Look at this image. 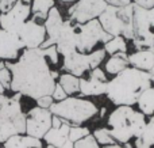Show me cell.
<instances>
[{"label": "cell", "instance_id": "obj_23", "mask_svg": "<svg viewBox=\"0 0 154 148\" xmlns=\"http://www.w3.org/2000/svg\"><path fill=\"white\" fill-rule=\"evenodd\" d=\"M135 106L146 117L154 116V86H150L139 95Z\"/></svg>", "mask_w": 154, "mask_h": 148}, {"label": "cell", "instance_id": "obj_25", "mask_svg": "<svg viewBox=\"0 0 154 148\" xmlns=\"http://www.w3.org/2000/svg\"><path fill=\"white\" fill-rule=\"evenodd\" d=\"M107 56L116 53H127L128 52V41L122 35H115L111 37L106 43L103 45Z\"/></svg>", "mask_w": 154, "mask_h": 148}, {"label": "cell", "instance_id": "obj_8", "mask_svg": "<svg viewBox=\"0 0 154 148\" xmlns=\"http://www.w3.org/2000/svg\"><path fill=\"white\" fill-rule=\"evenodd\" d=\"M77 31V50L89 53L96 48L103 46L111 35L103 29L99 19H92L85 23H76Z\"/></svg>", "mask_w": 154, "mask_h": 148}, {"label": "cell", "instance_id": "obj_32", "mask_svg": "<svg viewBox=\"0 0 154 148\" xmlns=\"http://www.w3.org/2000/svg\"><path fill=\"white\" fill-rule=\"evenodd\" d=\"M35 102H37V106H39V108L50 109V106L54 103V99H53L51 95H43V97L35 99Z\"/></svg>", "mask_w": 154, "mask_h": 148}, {"label": "cell", "instance_id": "obj_31", "mask_svg": "<svg viewBox=\"0 0 154 148\" xmlns=\"http://www.w3.org/2000/svg\"><path fill=\"white\" fill-rule=\"evenodd\" d=\"M51 97H53L54 102H57V101H62V99H65V98L68 97V94L64 91V88L61 87V84H60L58 82L56 83V87H54V90H53Z\"/></svg>", "mask_w": 154, "mask_h": 148}, {"label": "cell", "instance_id": "obj_28", "mask_svg": "<svg viewBox=\"0 0 154 148\" xmlns=\"http://www.w3.org/2000/svg\"><path fill=\"white\" fill-rule=\"evenodd\" d=\"M11 80H12L11 71L7 68L4 60H0V84H2L5 90H10L11 88Z\"/></svg>", "mask_w": 154, "mask_h": 148}, {"label": "cell", "instance_id": "obj_44", "mask_svg": "<svg viewBox=\"0 0 154 148\" xmlns=\"http://www.w3.org/2000/svg\"><path fill=\"white\" fill-rule=\"evenodd\" d=\"M43 148H57V147H54V146H50V144H48V146L43 147Z\"/></svg>", "mask_w": 154, "mask_h": 148}, {"label": "cell", "instance_id": "obj_3", "mask_svg": "<svg viewBox=\"0 0 154 148\" xmlns=\"http://www.w3.org/2000/svg\"><path fill=\"white\" fill-rule=\"evenodd\" d=\"M147 117L135 106H115L107 117V128L116 143H133L141 136Z\"/></svg>", "mask_w": 154, "mask_h": 148}, {"label": "cell", "instance_id": "obj_43", "mask_svg": "<svg viewBox=\"0 0 154 148\" xmlns=\"http://www.w3.org/2000/svg\"><path fill=\"white\" fill-rule=\"evenodd\" d=\"M22 2H23L24 4H31V2H32V0H22Z\"/></svg>", "mask_w": 154, "mask_h": 148}, {"label": "cell", "instance_id": "obj_10", "mask_svg": "<svg viewBox=\"0 0 154 148\" xmlns=\"http://www.w3.org/2000/svg\"><path fill=\"white\" fill-rule=\"evenodd\" d=\"M51 118L53 114L50 109H43L39 106L30 109L26 114V135L42 140L51 128Z\"/></svg>", "mask_w": 154, "mask_h": 148}, {"label": "cell", "instance_id": "obj_11", "mask_svg": "<svg viewBox=\"0 0 154 148\" xmlns=\"http://www.w3.org/2000/svg\"><path fill=\"white\" fill-rule=\"evenodd\" d=\"M31 15V4H24L18 0L8 11L0 14V29L18 35L24 22L29 21Z\"/></svg>", "mask_w": 154, "mask_h": 148}, {"label": "cell", "instance_id": "obj_34", "mask_svg": "<svg viewBox=\"0 0 154 148\" xmlns=\"http://www.w3.org/2000/svg\"><path fill=\"white\" fill-rule=\"evenodd\" d=\"M135 5H139V7L143 8H152L154 7V0H131Z\"/></svg>", "mask_w": 154, "mask_h": 148}, {"label": "cell", "instance_id": "obj_14", "mask_svg": "<svg viewBox=\"0 0 154 148\" xmlns=\"http://www.w3.org/2000/svg\"><path fill=\"white\" fill-rule=\"evenodd\" d=\"M24 45L16 34L0 29V60L14 61L19 57Z\"/></svg>", "mask_w": 154, "mask_h": 148}, {"label": "cell", "instance_id": "obj_12", "mask_svg": "<svg viewBox=\"0 0 154 148\" xmlns=\"http://www.w3.org/2000/svg\"><path fill=\"white\" fill-rule=\"evenodd\" d=\"M18 37L24 45V49H35L42 46V43L48 38V34L43 23H39L31 18L24 22V24L20 27Z\"/></svg>", "mask_w": 154, "mask_h": 148}, {"label": "cell", "instance_id": "obj_1", "mask_svg": "<svg viewBox=\"0 0 154 148\" xmlns=\"http://www.w3.org/2000/svg\"><path fill=\"white\" fill-rule=\"evenodd\" d=\"M11 71V88L24 97L38 99L43 95H51L60 76L43 54L42 48L23 49L15 61H5Z\"/></svg>", "mask_w": 154, "mask_h": 148}, {"label": "cell", "instance_id": "obj_7", "mask_svg": "<svg viewBox=\"0 0 154 148\" xmlns=\"http://www.w3.org/2000/svg\"><path fill=\"white\" fill-rule=\"evenodd\" d=\"M107 59V53L103 46L96 48L95 50L89 53H82V52H75L68 56L62 57V68L64 72H69L72 75H76L79 78L85 76L91 69L96 67H100Z\"/></svg>", "mask_w": 154, "mask_h": 148}, {"label": "cell", "instance_id": "obj_17", "mask_svg": "<svg viewBox=\"0 0 154 148\" xmlns=\"http://www.w3.org/2000/svg\"><path fill=\"white\" fill-rule=\"evenodd\" d=\"M127 56H128L130 67L138 68V69L146 71V72H149L154 67V48L138 49V50L128 53Z\"/></svg>", "mask_w": 154, "mask_h": 148}, {"label": "cell", "instance_id": "obj_18", "mask_svg": "<svg viewBox=\"0 0 154 148\" xmlns=\"http://www.w3.org/2000/svg\"><path fill=\"white\" fill-rule=\"evenodd\" d=\"M72 125L68 124L66 121H64V124L60 128H50L48 130L45 136H43L42 140L45 141L46 144H50V146H54L57 148H61L69 140V129Z\"/></svg>", "mask_w": 154, "mask_h": 148}, {"label": "cell", "instance_id": "obj_33", "mask_svg": "<svg viewBox=\"0 0 154 148\" xmlns=\"http://www.w3.org/2000/svg\"><path fill=\"white\" fill-rule=\"evenodd\" d=\"M18 0H0V12H5L12 7Z\"/></svg>", "mask_w": 154, "mask_h": 148}, {"label": "cell", "instance_id": "obj_37", "mask_svg": "<svg viewBox=\"0 0 154 148\" xmlns=\"http://www.w3.org/2000/svg\"><path fill=\"white\" fill-rule=\"evenodd\" d=\"M109 148H134L133 146V143H125V144H122V143H114L112 146H108Z\"/></svg>", "mask_w": 154, "mask_h": 148}, {"label": "cell", "instance_id": "obj_45", "mask_svg": "<svg viewBox=\"0 0 154 148\" xmlns=\"http://www.w3.org/2000/svg\"><path fill=\"white\" fill-rule=\"evenodd\" d=\"M101 148H109V147H101Z\"/></svg>", "mask_w": 154, "mask_h": 148}, {"label": "cell", "instance_id": "obj_21", "mask_svg": "<svg viewBox=\"0 0 154 148\" xmlns=\"http://www.w3.org/2000/svg\"><path fill=\"white\" fill-rule=\"evenodd\" d=\"M134 148H154V116L147 117V122L141 136L133 141Z\"/></svg>", "mask_w": 154, "mask_h": 148}, {"label": "cell", "instance_id": "obj_20", "mask_svg": "<svg viewBox=\"0 0 154 148\" xmlns=\"http://www.w3.org/2000/svg\"><path fill=\"white\" fill-rule=\"evenodd\" d=\"M3 148H43L42 140L31 137L29 135H15L4 141Z\"/></svg>", "mask_w": 154, "mask_h": 148}, {"label": "cell", "instance_id": "obj_42", "mask_svg": "<svg viewBox=\"0 0 154 148\" xmlns=\"http://www.w3.org/2000/svg\"><path fill=\"white\" fill-rule=\"evenodd\" d=\"M4 92H5V88L2 86V84H0V94H4Z\"/></svg>", "mask_w": 154, "mask_h": 148}, {"label": "cell", "instance_id": "obj_9", "mask_svg": "<svg viewBox=\"0 0 154 148\" xmlns=\"http://www.w3.org/2000/svg\"><path fill=\"white\" fill-rule=\"evenodd\" d=\"M107 5L108 3L106 0H77L68 8V15L76 23H85L92 19H97Z\"/></svg>", "mask_w": 154, "mask_h": 148}, {"label": "cell", "instance_id": "obj_19", "mask_svg": "<svg viewBox=\"0 0 154 148\" xmlns=\"http://www.w3.org/2000/svg\"><path fill=\"white\" fill-rule=\"evenodd\" d=\"M128 53H116L108 56L103 63V69L106 71V73L108 76H115L118 73H120L123 69H126L127 67H130L128 63Z\"/></svg>", "mask_w": 154, "mask_h": 148}, {"label": "cell", "instance_id": "obj_16", "mask_svg": "<svg viewBox=\"0 0 154 148\" xmlns=\"http://www.w3.org/2000/svg\"><path fill=\"white\" fill-rule=\"evenodd\" d=\"M107 83L108 82H101L92 76H81L80 78V92L81 97H101L107 92Z\"/></svg>", "mask_w": 154, "mask_h": 148}, {"label": "cell", "instance_id": "obj_38", "mask_svg": "<svg viewBox=\"0 0 154 148\" xmlns=\"http://www.w3.org/2000/svg\"><path fill=\"white\" fill-rule=\"evenodd\" d=\"M147 16H149V22H150V26L154 30V7L152 8H147Z\"/></svg>", "mask_w": 154, "mask_h": 148}, {"label": "cell", "instance_id": "obj_29", "mask_svg": "<svg viewBox=\"0 0 154 148\" xmlns=\"http://www.w3.org/2000/svg\"><path fill=\"white\" fill-rule=\"evenodd\" d=\"M42 50H43L45 57L48 59V61L50 63L51 67H57V65L60 64V57L61 56H60L56 45H50V46H46V48H42Z\"/></svg>", "mask_w": 154, "mask_h": 148}, {"label": "cell", "instance_id": "obj_13", "mask_svg": "<svg viewBox=\"0 0 154 148\" xmlns=\"http://www.w3.org/2000/svg\"><path fill=\"white\" fill-rule=\"evenodd\" d=\"M56 48L61 57L77 52V31L76 24L72 19L68 18L64 21L61 31L56 41Z\"/></svg>", "mask_w": 154, "mask_h": 148}, {"label": "cell", "instance_id": "obj_40", "mask_svg": "<svg viewBox=\"0 0 154 148\" xmlns=\"http://www.w3.org/2000/svg\"><path fill=\"white\" fill-rule=\"evenodd\" d=\"M61 3H64V4H73L75 2H77V0H60Z\"/></svg>", "mask_w": 154, "mask_h": 148}, {"label": "cell", "instance_id": "obj_27", "mask_svg": "<svg viewBox=\"0 0 154 148\" xmlns=\"http://www.w3.org/2000/svg\"><path fill=\"white\" fill-rule=\"evenodd\" d=\"M89 133H91V130L87 127H84V125H72L69 129V140L76 143L77 140L88 136Z\"/></svg>", "mask_w": 154, "mask_h": 148}, {"label": "cell", "instance_id": "obj_36", "mask_svg": "<svg viewBox=\"0 0 154 148\" xmlns=\"http://www.w3.org/2000/svg\"><path fill=\"white\" fill-rule=\"evenodd\" d=\"M62 124H64V120L60 118L58 116H54L53 114V118H51V128H60Z\"/></svg>", "mask_w": 154, "mask_h": 148}, {"label": "cell", "instance_id": "obj_22", "mask_svg": "<svg viewBox=\"0 0 154 148\" xmlns=\"http://www.w3.org/2000/svg\"><path fill=\"white\" fill-rule=\"evenodd\" d=\"M56 5V0H32L31 2V18L34 21L43 23L48 14Z\"/></svg>", "mask_w": 154, "mask_h": 148}, {"label": "cell", "instance_id": "obj_6", "mask_svg": "<svg viewBox=\"0 0 154 148\" xmlns=\"http://www.w3.org/2000/svg\"><path fill=\"white\" fill-rule=\"evenodd\" d=\"M22 95L15 92L0 105V133L5 139L26 133V114L20 102Z\"/></svg>", "mask_w": 154, "mask_h": 148}, {"label": "cell", "instance_id": "obj_30", "mask_svg": "<svg viewBox=\"0 0 154 148\" xmlns=\"http://www.w3.org/2000/svg\"><path fill=\"white\" fill-rule=\"evenodd\" d=\"M75 148H101L100 144L96 141V139L93 137L92 133H89L88 136L80 139L75 143Z\"/></svg>", "mask_w": 154, "mask_h": 148}, {"label": "cell", "instance_id": "obj_15", "mask_svg": "<svg viewBox=\"0 0 154 148\" xmlns=\"http://www.w3.org/2000/svg\"><path fill=\"white\" fill-rule=\"evenodd\" d=\"M65 19L62 18V14L60 11V8L57 5H54L48 14V18L43 22V26L46 29V34H48V38L46 41L42 43L41 48H46V46L50 45H56L57 37H58L60 31H61V27L64 24Z\"/></svg>", "mask_w": 154, "mask_h": 148}, {"label": "cell", "instance_id": "obj_35", "mask_svg": "<svg viewBox=\"0 0 154 148\" xmlns=\"http://www.w3.org/2000/svg\"><path fill=\"white\" fill-rule=\"evenodd\" d=\"M109 5H115V7H123V5L131 4V0H106Z\"/></svg>", "mask_w": 154, "mask_h": 148}, {"label": "cell", "instance_id": "obj_39", "mask_svg": "<svg viewBox=\"0 0 154 148\" xmlns=\"http://www.w3.org/2000/svg\"><path fill=\"white\" fill-rule=\"evenodd\" d=\"M149 75H150V80H152V83H153V86H154V67L149 71Z\"/></svg>", "mask_w": 154, "mask_h": 148}, {"label": "cell", "instance_id": "obj_5", "mask_svg": "<svg viewBox=\"0 0 154 148\" xmlns=\"http://www.w3.org/2000/svg\"><path fill=\"white\" fill-rule=\"evenodd\" d=\"M99 22L111 37L122 35L130 42L134 38V4L123 7L107 5L104 12L99 16Z\"/></svg>", "mask_w": 154, "mask_h": 148}, {"label": "cell", "instance_id": "obj_26", "mask_svg": "<svg viewBox=\"0 0 154 148\" xmlns=\"http://www.w3.org/2000/svg\"><path fill=\"white\" fill-rule=\"evenodd\" d=\"M92 135H93V137L96 139V141L100 144V147H108V146H112L114 143H116V141L114 140V137L111 136L109 129L107 127L97 128V129L93 130Z\"/></svg>", "mask_w": 154, "mask_h": 148}, {"label": "cell", "instance_id": "obj_24", "mask_svg": "<svg viewBox=\"0 0 154 148\" xmlns=\"http://www.w3.org/2000/svg\"><path fill=\"white\" fill-rule=\"evenodd\" d=\"M61 87L64 88V91L69 95H76L80 92V78L76 75H72L69 72H62L60 73L58 79H57Z\"/></svg>", "mask_w": 154, "mask_h": 148}, {"label": "cell", "instance_id": "obj_41", "mask_svg": "<svg viewBox=\"0 0 154 148\" xmlns=\"http://www.w3.org/2000/svg\"><path fill=\"white\" fill-rule=\"evenodd\" d=\"M5 140H7V139H5L4 136H3L2 133H0V144H4V141H5Z\"/></svg>", "mask_w": 154, "mask_h": 148}, {"label": "cell", "instance_id": "obj_2", "mask_svg": "<svg viewBox=\"0 0 154 148\" xmlns=\"http://www.w3.org/2000/svg\"><path fill=\"white\" fill-rule=\"evenodd\" d=\"M150 86L153 83L149 72L127 67L108 80L106 97L114 106H135L139 95Z\"/></svg>", "mask_w": 154, "mask_h": 148}, {"label": "cell", "instance_id": "obj_4", "mask_svg": "<svg viewBox=\"0 0 154 148\" xmlns=\"http://www.w3.org/2000/svg\"><path fill=\"white\" fill-rule=\"evenodd\" d=\"M50 111L70 125H84L99 114V108L93 101L81 95H69L50 106Z\"/></svg>", "mask_w": 154, "mask_h": 148}]
</instances>
